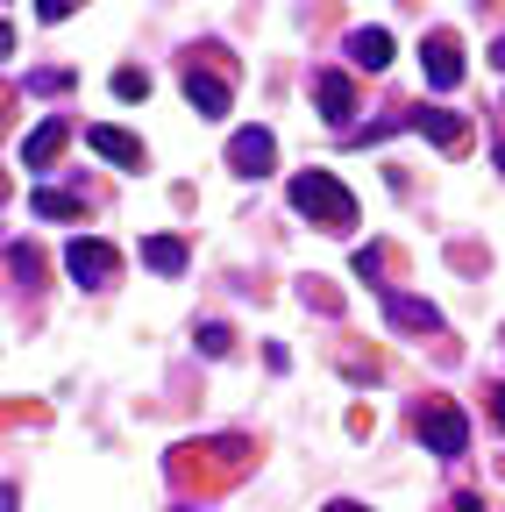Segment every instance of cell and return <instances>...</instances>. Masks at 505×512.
Here are the masks:
<instances>
[{
  "label": "cell",
  "mask_w": 505,
  "mask_h": 512,
  "mask_svg": "<svg viewBox=\"0 0 505 512\" xmlns=\"http://www.w3.org/2000/svg\"><path fill=\"white\" fill-rule=\"evenodd\" d=\"M114 100H150V72H136V64H121V72H114Z\"/></svg>",
  "instance_id": "9a60e30c"
},
{
  "label": "cell",
  "mask_w": 505,
  "mask_h": 512,
  "mask_svg": "<svg viewBox=\"0 0 505 512\" xmlns=\"http://www.w3.org/2000/svg\"><path fill=\"white\" fill-rule=\"evenodd\" d=\"M72 8H79V0H36V15H43V22H65Z\"/></svg>",
  "instance_id": "d6986e66"
},
{
  "label": "cell",
  "mask_w": 505,
  "mask_h": 512,
  "mask_svg": "<svg viewBox=\"0 0 505 512\" xmlns=\"http://www.w3.org/2000/svg\"><path fill=\"white\" fill-rule=\"evenodd\" d=\"M278 164V136H271V128H235V136H228V171L235 178H264Z\"/></svg>",
  "instance_id": "277c9868"
},
{
  "label": "cell",
  "mask_w": 505,
  "mask_h": 512,
  "mask_svg": "<svg viewBox=\"0 0 505 512\" xmlns=\"http://www.w3.org/2000/svg\"><path fill=\"white\" fill-rule=\"evenodd\" d=\"M65 143H72V121H65V114H43V128L22 143V171H50Z\"/></svg>",
  "instance_id": "ba28073f"
},
{
  "label": "cell",
  "mask_w": 505,
  "mask_h": 512,
  "mask_svg": "<svg viewBox=\"0 0 505 512\" xmlns=\"http://www.w3.org/2000/svg\"><path fill=\"white\" fill-rule=\"evenodd\" d=\"M65 86H72L65 64H50V72H29V93H43V100H50V93H65Z\"/></svg>",
  "instance_id": "2e32d148"
},
{
  "label": "cell",
  "mask_w": 505,
  "mask_h": 512,
  "mask_svg": "<svg viewBox=\"0 0 505 512\" xmlns=\"http://www.w3.org/2000/svg\"><path fill=\"white\" fill-rule=\"evenodd\" d=\"M449 512H484V498H470V491H456V498H449Z\"/></svg>",
  "instance_id": "44dd1931"
},
{
  "label": "cell",
  "mask_w": 505,
  "mask_h": 512,
  "mask_svg": "<svg viewBox=\"0 0 505 512\" xmlns=\"http://www.w3.org/2000/svg\"><path fill=\"white\" fill-rule=\"evenodd\" d=\"M86 150H93V157H107V164H121V171H143V164H150V157H143V143H136V136H121V128H107V121H100V128H86Z\"/></svg>",
  "instance_id": "30bf717a"
},
{
  "label": "cell",
  "mask_w": 505,
  "mask_h": 512,
  "mask_svg": "<svg viewBox=\"0 0 505 512\" xmlns=\"http://www.w3.org/2000/svg\"><path fill=\"white\" fill-rule=\"evenodd\" d=\"M143 271L178 278V271H185V242H178V235H150V242H143Z\"/></svg>",
  "instance_id": "5bb4252c"
},
{
  "label": "cell",
  "mask_w": 505,
  "mask_h": 512,
  "mask_svg": "<svg viewBox=\"0 0 505 512\" xmlns=\"http://www.w3.org/2000/svg\"><path fill=\"white\" fill-rule=\"evenodd\" d=\"M171 512H200V505H171Z\"/></svg>",
  "instance_id": "d4e9b609"
},
{
  "label": "cell",
  "mask_w": 505,
  "mask_h": 512,
  "mask_svg": "<svg viewBox=\"0 0 505 512\" xmlns=\"http://www.w3.org/2000/svg\"><path fill=\"white\" fill-rule=\"evenodd\" d=\"M292 207H299L306 221H321L328 235H349V228H356V200H349V185H342L335 171H299V178H292Z\"/></svg>",
  "instance_id": "6da1fadb"
},
{
  "label": "cell",
  "mask_w": 505,
  "mask_h": 512,
  "mask_svg": "<svg viewBox=\"0 0 505 512\" xmlns=\"http://www.w3.org/2000/svg\"><path fill=\"white\" fill-rule=\"evenodd\" d=\"M65 271H72L79 285H93V292H100V285H114L121 256H114V249H107L100 235H72V242H65Z\"/></svg>",
  "instance_id": "3957f363"
},
{
  "label": "cell",
  "mask_w": 505,
  "mask_h": 512,
  "mask_svg": "<svg viewBox=\"0 0 505 512\" xmlns=\"http://www.w3.org/2000/svg\"><path fill=\"white\" fill-rule=\"evenodd\" d=\"M8 271H15V285H36V256L22 242H8Z\"/></svg>",
  "instance_id": "e0dca14e"
},
{
  "label": "cell",
  "mask_w": 505,
  "mask_h": 512,
  "mask_svg": "<svg viewBox=\"0 0 505 512\" xmlns=\"http://www.w3.org/2000/svg\"><path fill=\"white\" fill-rule=\"evenodd\" d=\"M406 128L434 136L441 150H463V143H470V121H463V114H441V107H406Z\"/></svg>",
  "instance_id": "9c48e42d"
},
{
  "label": "cell",
  "mask_w": 505,
  "mask_h": 512,
  "mask_svg": "<svg viewBox=\"0 0 505 512\" xmlns=\"http://www.w3.org/2000/svg\"><path fill=\"white\" fill-rule=\"evenodd\" d=\"M491 64H498V72H505V36H498V43H491Z\"/></svg>",
  "instance_id": "603a6c76"
},
{
  "label": "cell",
  "mask_w": 505,
  "mask_h": 512,
  "mask_svg": "<svg viewBox=\"0 0 505 512\" xmlns=\"http://www.w3.org/2000/svg\"><path fill=\"white\" fill-rule=\"evenodd\" d=\"M491 157H498V171H505V143H498V150H491Z\"/></svg>",
  "instance_id": "cb8c5ba5"
},
{
  "label": "cell",
  "mask_w": 505,
  "mask_h": 512,
  "mask_svg": "<svg viewBox=\"0 0 505 512\" xmlns=\"http://www.w3.org/2000/svg\"><path fill=\"white\" fill-rule=\"evenodd\" d=\"M321 512H363V505H356V498H335V505H321Z\"/></svg>",
  "instance_id": "7402d4cb"
},
{
  "label": "cell",
  "mask_w": 505,
  "mask_h": 512,
  "mask_svg": "<svg viewBox=\"0 0 505 512\" xmlns=\"http://www.w3.org/2000/svg\"><path fill=\"white\" fill-rule=\"evenodd\" d=\"M200 349H207V356H228V349H235V335L221 328V320H207V328H200Z\"/></svg>",
  "instance_id": "ac0fdd59"
},
{
  "label": "cell",
  "mask_w": 505,
  "mask_h": 512,
  "mask_svg": "<svg viewBox=\"0 0 505 512\" xmlns=\"http://www.w3.org/2000/svg\"><path fill=\"white\" fill-rule=\"evenodd\" d=\"M349 64H356V72H385V64H392V36L385 29H349Z\"/></svg>",
  "instance_id": "7c38bea8"
},
{
  "label": "cell",
  "mask_w": 505,
  "mask_h": 512,
  "mask_svg": "<svg viewBox=\"0 0 505 512\" xmlns=\"http://www.w3.org/2000/svg\"><path fill=\"white\" fill-rule=\"evenodd\" d=\"M420 64H427V86H434V93H456V86H463V43H456L449 29H434V36L420 43Z\"/></svg>",
  "instance_id": "5b68a950"
},
{
  "label": "cell",
  "mask_w": 505,
  "mask_h": 512,
  "mask_svg": "<svg viewBox=\"0 0 505 512\" xmlns=\"http://www.w3.org/2000/svg\"><path fill=\"white\" fill-rule=\"evenodd\" d=\"M185 100H193L207 121H221V114H228V79H221V72H207V57H200V50L185 57Z\"/></svg>",
  "instance_id": "52a82bcc"
},
{
  "label": "cell",
  "mask_w": 505,
  "mask_h": 512,
  "mask_svg": "<svg viewBox=\"0 0 505 512\" xmlns=\"http://www.w3.org/2000/svg\"><path fill=\"white\" fill-rule=\"evenodd\" d=\"M377 299H385V320L399 335H441V313L427 306V299H413V292H399V285H377Z\"/></svg>",
  "instance_id": "8992f818"
},
{
  "label": "cell",
  "mask_w": 505,
  "mask_h": 512,
  "mask_svg": "<svg viewBox=\"0 0 505 512\" xmlns=\"http://www.w3.org/2000/svg\"><path fill=\"white\" fill-rule=\"evenodd\" d=\"M313 100H321V114L349 136V114H356V86L342 79V72H313Z\"/></svg>",
  "instance_id": "8fae6325"
},
{
  "label": "cell",
  "mask_w": 505,
  "mask_h": 512,
  "mask_svg": "<svg viewBox=\"0 0 505 512\" xmlns=\"http://www.w3.org/2000/svg\"><path fill=\"white\" fill-rule=\"evenodd\" d=\"M484 399H491V420L505 427V384H491V392H484Z\"/></svg>",
  "instance_id": "ffe728a7"
},
{
  "label": "cell",
  "mask_w": 505,
  "mask_h": 512,
  "mask_svg": "<svg viewBox=\"0 0 505 512\" xmlns=\"http://www.w3.org/2000/svg\"><path fill=\"white\" fill-rule=\"evenodd\" d=\"M29 214H43V221H79V214H86V192H57V185H36V192H29Z\"/></svg>",
  "instance_id": "4fadbf2b"
},
{
  "label": "cell",
  "mask_w": 505,
  "mask_h": 512,
  "mask_svg": "<svg viewBox=\"0 0 505 512\" xmlns=\"http://www.w3.org/2000/svg\"><path fill=\"white\" fill-rule=\"evenodd\" d=\"M413 434L434 448V456H463V448H470V420H463V406H449V399H427V406L413 413Z\"/></svg>",
  "instance_id": "7a4b0ae2"
}]
</instances>
